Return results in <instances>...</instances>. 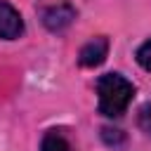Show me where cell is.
<instances>
[{"label": "cell", "instance_id": "cell-2", "mask_svg": "<svg viewBox=\"0 0 151 151\" xmlns=\"http://www.w3.org/2000/svg\"><path fill=\"white\" fill-rule=\"evenodd\" d=\"M40 19L45 24L47 31L52 33H61L64 28H68L76 19V7L71 2H57V5H50L40 12Z\"/></svg>", "mask_w": 151, "mask_h": 151}, {"label": "cell", "instance_id": "cell-1", "mask_svg": "<svg viewBox=\"0 0 151 151\" xmlns=\"http://www.w3.org/2000/svg\"><path fill=\"white\" fill-rule=\"evenodd\" d=\"M97 94H99V113L106 118H118L127 111L134 85L120 73H104L97 78Z\"/></svg>", "mask_w": 151, "mask_h": 151}, {"label": "cell", "instance_id": "cell-3", "mask_svg": "<svg viewBox=\"0 0 151 151\" xmlns=\"http://www.w3.org/2000/svg\"><path fill=\"white\" fill-rule=\"evenodd\" d=\"M106 54H109V38L97 35V38L87 40V42L80 47V52H78V64L85 66V68H94V66H99V64L106 59Z\"/></svg>", "mask_w": 151, "mask_h": 151}, {"label": "cell", "instance_id": "cell-6", "mask_svg": "<svg viewBox=\"0 0 151 151\" xmlns=\"http://www.w3.org/2000/svg\"><path fill=\"white\" fill-rule=\"evenodd\" d=\"M134 59H137V64H139L144 71H149V73H151V38H149V40H144V42L139 45V50H137Z\"/></svg>", "mask_w": 151, "mask_h": 151}, {"label": "cell", "instance_id": "cell-4", "mask_svg": "<svg viewBox=\"0 0 151 151\" xmlns=\"http://www.w3.org/2000/svg\"><path fill=\"white\" fill-rule=\"evenodd\" d=\"M24 33L21 14L5 0H0V40H14Z\"/></svg>", "mask_w": 151, "mask_h": 151}, {"label": "cell", "instance_id": "cell-5", "mask_svg": "<svg viewBox=\"0 0 151 151\" xmlns=\"http://www.w3.org/2000/svg\"><path fill=\"white\" fill-rule=\"evenodd\" d=\"M40 151H71V144H68V139H66L61 132L52 130V132H47V134L42 137Z\"/></svg>", "mask_w": 151, "mask_h": 151}, {"label": "cell", "instance_id": "cell-7", "mask_svg": "<svg viewBox=\"0 0 151 151\" xmlns=\"http://www.w3.org/2000/svg\"><path fill=\"white\" fill-rule=\"evenodd\" d=\"M139 127L146 134H151V104H144L142 106V111H139Z\"/></svg>", "mask_w": 151, "mask_h": 151}]
</instances>
